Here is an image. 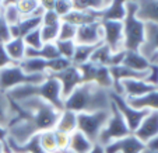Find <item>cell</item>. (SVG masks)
I'll return each instance as SVG.
<instances>
[{
    "mask_svg": "<svg viewBox=\"0 0 158 153\" xmlns=\"http://www.w3.org/2000/svg\"><path fill=\"white\" fill-rule=\"evenodd\" d=\"M15 7H17L18 13L21 17H42L44 10L41 9L38 0H17L15 2Z\"/></svg>",
    "mask_w": 158,
    "mask_h": 153,
    "instance_id": "obj_28",
    "label": "cell"
},
{
    "mask_svg": "<svg viewBox=\"0 0 158 153\" xmlns=\"http://www.w3.org/2000/svg\"><path fill=\"white\" fill-rule=\"evenodd\" d=\"M104 31V44L110 48V51L116 54L125 49L123 45V23L122 21H101Z\"/></svg>",
    "mask_w": 158,
    "mask_h": 153,
    "instance_id": "obj_9",
    "label": "cell"
},
{
    "mask_svg": "<svg viewBox=\"0 0 158 153\" xmlns=\"http://www.w3.org/2000/svg\"><path fill=\"white\" fill-rule=\"evenodd\" d=\"M120 87H122V97L125 98H137L157 90L146 80H139V79H129L120 81Z\"/></svg>",
    "mask_w": 158,
    "mask_h": 153,
    "instance_id": "obj_14",
    "label": "cell"
},
{
    "mask_svg": "<svg viewBox=\"0 0 158 153\" xmlns=\"http://www.w3.org/2000/svg\"><path fill=\"white\" fill-rule=\"evenodd\" d=\"M7 97L14 103H21L28 98H41L44 101L53 105L56 110L63 111L64 110V100L62 98V89L59 81L55 77L46 75L42 83L39 84H25V86L15 87L13 90L7 91Z\"/></svg>",
    "mask_w": 158,
    "mask_h": 153,
    "instance_id": "obj_3",
    "label": "cell"
},
{
    "mask_svg": "<svg viewBox=\"0 0 158 153\" xmlns=\"http://www.w3.org/2000/svg\"><path fill=\"white\" fill-rule=\"evenodd\" d=\"M62 21H66L69 24L74 25V27H81V25H87L91 23H95L98 20V15L94 11H78V10H72L66 17L62 18Z\"/></svg>",
    "mask_w": 158,
    "mask_h": 153,
    "instance_id": "obj_23",
    "label": "cell"
},
{
    "mask_svg": "<svg viewBox=\"0 0 158 153\" xmlns=\"http://www.w3.org/2000/svg\"><path fill=\"white\" fill-rule=\"evenodd\" d=\"M112 55L114 52L110 51V48L108 45H105L104 42H102L101 45L93 52L91 58H89V62L95 63L98 66H106L109 68L110 65V59H112Z\"/></svg>",
    "mask_w": 158,
    "mask_h": 153,
    "instance_id": "obj_31",
    "label": "cell"
},
{
    "mask_svg": "<svg viewBox=\"0 0 158 153\" xmlns=\"http://www.w3.org/2000/svg\"><path fill=\"white\" fill-rule=\"evenodd\" d=\"M0 153H9V149L6 147V143L0 142Z\"/></svg>",
    "mask_w": 158,
    "mask_h": 153,
    "instance_id": "obj_50",
    "label": "cell"
},
{
    "mask_svg": "<svg viewBox=\"0 0 158 153\" xmlns=\"http://www.w3.org/2000/svg\"><path fill=\"white\" fill-rule=\"evenodd\" d=\"M73 10L98 13L108 6L109 0H72Z\"/></svg>",
    "mask_w": 158,
    "mask_h": 153,
    "instance_id": "obj_29",
    "label": "cell"
},
{
    "mask_svg": "<svg viewBox=\"0 0 158 153\" xmlns=\"http://www.w3.org/2000/svg\"><path fill=\"white\" fill-rule=\"evenodd\" d=\"M104 39V31H102L101 21H95L91 24L81 25L77 28L76 34V44L81 45H98Z\"/></svg>",
    "mask_w": 158,
    "mask_h": 153,
    "instance_id": "obj_11",
    "label": "cell"
},
{
    "mask_svg": "<svg viewBox=\"0 0 158 153\" xmlns=\"http://www.w3.org/2000/svg\"><path fill=\"white\" fill-rule=\"evenodd\" d=\"M122 65L129 68V69L134 70V72H148L150 66H151V63L141 54H139V52H131V51H126L125 59H123Z\"/></svg>",
    "mask_w": 158,
    "mask_h": 153,
    "instance_id": "obj_24",
    "label": "cell"
},
{
    "mask_svg": "<svg viewBox=\"0 0 158 153\" xmlns=\"http://www.w3.org/2000/svg\"><path fill=\"white\" fill-rule=\"evenodd\" d=\"M146 81L148 84H151V86H154L155 89L158 87V66L157 65H152L151 63V66L148 69V75L146 77Z\"/></svg>",
    "mask_w": 158,
    "mask_h": 153,
    "instance_id": "obj_45",
    "label": "cell"
},
{
    "mask_svg": "<svg viewBox=\"0 0 158 153\" xmlns=\"http://www.w3.org/2000/svg\"><path fill=\"white\" fill-rule=\"evenodd\" d=\"M46 79V75H28L18 65H11L0 70V91L7 93L15 87L25 84H39Z\"/></svg>",
    "mask_w": 158,
    "mask_h": 153,
    "instance_id": "obj_5",
    "label": "cell"
},
{
    "mask_svg": "<svg viewBox=\"0 0 158 153\" xmlns=\"http://www.w3.org/2000/svg\"><path fill=\"white\" fill-rule=\"evenodd\" d=\"M11 39V35H10V27L7 24L4 18H0V44H6Z\"/></svg>",
    "mask_w": 158,
    "mask_h": 153,
    "instance_id": "obj_43",
    "label": "cell"
},
{
    "mask_svg": "<svg viewBox=\"0 0 158 153\" xmlns=\"http://www.w3.org/2000/svg\"><path fill=\"white\" fill-rule=\"evenodd\" d=\"M25 58H38V59L44 60H53L60 58L57 48L55 44H44L41 49H25Z\"/></svg>",
    "mask_w": 158,
    "mask_h": 153,
    "instance_id": "obj_27",
    "label": "cell"
},
{
    "mask_svg": "<svg viewBox=\"0 0 158 153\" xmlns=\"http://www.w3.org/2000/svg\"><path fill=\"white\" fill-rule=\"evenodd\" d=\"M14 118H15L14 104L7 97L6 93L0 91V125L4 126V128H9Z\"/></svg>",
    "mask_w": 158,
    "mask_h": 153,
    "instance_id": "obj_25",
    "label": "cell"
},
{
    "mask_svg": "<svg viewBox=\"0 0 158 153\" xmlns=\"http://www.w3.org/2000/svg\"><path fill=\"white\" fill-rule=\"evenodd\" d=\"M157 91H158V87H157Z\"/></svg>",
    "mask_w": 158,
    "mask_h": 153,
    "instance_id": "obj_52",
    "label": "cell"
},
{
    "mask_svg": "<svg viewBox=\"0 0 158 153\" xmlns=\"http://www.w3.org/2000/svg\"><path fill=\"white\" fill-rule=\"evenodd\" d=\"M39 6L44 11H52L55 9V0H46V2H39Z\"/></svg>",
    "mask_w": 158,
    "mask_h": 153,
    "instance_id": "obj_46",
    "label": "cell"
},
{
    "mask_svg": "<svg viewBox=\"0 0 158 153\" xmlns=\"http://www.w3.org/2000/svg\"><path fill=\"white\" fill-rule=\"evenodd\" d=\"M112 100L109 91L101 89L95 83H83L64 100V110L80 112H97L110 110Z\"/></svg>",
    "mask_w": 158,
    "mask_h": 153,
    "instance_id": "obj_2",
    "label": "cell"
},
{
    "mask_svg": "<svg viewBox=\"0 0 158 153\" xmlns=\"http://www.w3.org/2000/svg\"><path fill=\"white\" fill-rule=\"evenodd\" d=\"M38 136L39 145H41V149L44 150V153H59L53 131H45V132L38 133Z\"/></svg>",
    "mask_w": 158,
    "mask_h": 153,
    "instance_id": "obj_34",
    "label": "cell"
},
{
    "mask_svg": "<svg viewBox=\"0 0 158 153\" xmlns=\"http://www.w3.org/2000/svg\"><path fill=\"white\" fill-rule=\"evenodd\" d=\"M49 76L55 77L59 81L60 89H62V98L63 100H66L78 86L83 84L81 73L74 65H70L67 69L62 70V72H59V73H55V75H49Z\"/></svg>",
    "mask_w": 158,
    "mask_h": 153,
    "instance_id": "obj_10",
    "label": "cell"
},
{
    "mask_svg": "<svg viewBox=\"0 0 158 153\" xmlns=\"http://www.w3.org/2000/svg\"><path fill=\"white\" fill-rule=\"evenodd\" d=\"M150 63H152V65H157V66H158V54H155L154 56L150 59Z\"/></svg>",
    "mask_w": 158,
    "mask_h": 153,
    "instance_id": "obj_51",
    "label": "cell"
},
{
    "mask_svg": "<svg viewBox=\"0 0 158 153\" xmlns=\"http://www.w3.org/2000/svg\"><path fill=\"white\" fill-rule=\"evenodd\" d=\"M73 10L72 0H55V9L53 11L59 15L60 18L66 17Z\"/></svg>",
    "mask_w": 158,
    "mask_h": 153,
    "instance_id": "obj_40",
    "label": "cell"
},
{
    "mask_svg": "<svg viewBox=\"0 0 158 153\" xmlns=\"http://www.w3.org/2000/svg\"><path fill=\"white\" fill-rule=\"evenodd\" d=\"M139 9L137 2L127 0L126 2V17L123 23V45L126 51L139 52L140 46L143 45L146 37V24L140 21L136 15Z\"/></svg>",
    "mask_w": 158,
    "mask_h": 153,
    "instance_id": "obj_4",
    "label": "cell"
},
{
    "mask_svg": "<svg viewBox=\"0 0 158 153\" xmlns=\"http://www.w3.org/2000/svg\"><path fill=\"white\" fill-rule=\"evenodd\" d=\"M109 97H110V100H112V103L116 105V108L119 110V112L122 114L129 131H130L131 133H134V131L139 128L141 121L146 118V115L148 114L150 111H147V110H136V108L130 107V105L126 103L125 97L119 96V94L114 93V91H109Z\"/></svg>",
    "mask_w": 158,
    "mask_h": 153,
    "instance_id": "obj_8",
    "label": "cell"
},
{
    "mask_svg": "<svg viewBox=\"0 0 158 153\" xmlns=\"http://www.w3.org/2000/svg\"><path fill=\"white\" fill-rule=\"evenodd\" d=\"M93 83H95L97 86H99L101 89H104V90H106V91L112 90V89H114V80H112V76H110L109 68L98 66Z\"/></svg>",
    "mask_w": 158,
    "mask_h": 153,
    "instance_id": "obj_32",
    "label": "cell"
},
{
    "mask_svg": "<svg viewBox=\"0 0 158 153\" xmlns=\"http://www.w3.org/2000/svg\"><path fill=\"white\" fill-rule=\"evenodd\" d=\"M60 25H41V37L44 44H55L59 38Z\"/></svg>",
    "mask_w": 158,
    "mask_h": 153,
    "instance_id": "obj_36",
    "label": "cell"
},
{
    "mask_svg": "<svg viewBox=\"0 0 158 153\" xmlns=\"http://www.w3.org/2000/svg\"><path fill=\"white\" fill-rule=\"evenodd\" d=\"M137 18L140 21L151 23V24L158 25V0H139L137 2Z\"/></svg>",
    "mask_w": 158,
    "mask_h": 153,
    "instance_id": "obj_18",
    "label": "cell"
},
{
    "mask_svg": "<svg viewBox=\"0 0 158 153\" xmlns=\"http://www.w3.org/2000/svg\"><path fill=\"white\" fill-rule=\"evenodd\" d=\"M15 118L7 128L9 136L17 143L24 145L32 136L45 131H53L60 111L41 98H28L14 103Z\"/></svg>",
    "mask_w": 158,
    "mask_h": 153,
    "instance_id": "obj_1",
    "label": "cell"
},
{
    "mask_svg": "<svg viewBox=\"0 0 158 153\" xmlns=\"http://www.w3.org/2000/svg\"><path fill=\"white\" fill-rule=\"evenodd\" d=\"M144 149L146 143L137 139L133 133L104 146L105 153H141Z\"/></svg>",
    "mask_w": 158,
    "mask_h": 153,
    "instance_id": "obj_12",
    "label": "cell"
},
{
    "mask_svg": "<svg viewBox=\"0 0 158 153\" xmlns=\"http://www.w3.org/2000/svg\"><path fill=\"white\" fill-rule=\"evenodd\" d=\"M81 73V77H83V83H93L94 77H95L97 69H98V65L93 62H87L83 63L80 66H76Z\"/></svg>",
    "mask_w": 158,
    "mask_h": 153,
    "instance_id": "obj_37",
    "label": "cell"
},
{
    "mask_svg": "<svg viewBox=\"0 0 158 153\" xmlns=\"http://www.w3.org/2000/svg\"><path fill=\"white\" fill-rule=\"evenodd\" d=\"M63 153H69V152H63ZM89 153H105V150H104V147H102L101 145L95 143L94 145V147H93V150H91Z\"/></svg>",
    "mask_w": 158,
    "mask_h": 153,
    "instance_id": "obj_49",
    "label": "cell"
},
{
    "mask_svg": "<svg viewBox=\"0 0 158 153\" xmlns=\"http://www.w3.org/2000/svg\"><path fill=\"white\" fill-rule=\"evenodd\" d=\"M7 138H9V131H7V128H4V126L0 125V142L4 143Z\"/></svg>",
    "mask_w": 158,
    "mask_h": 153,
    "instance_id": "obj_47",
    "label": "cell"
},
{
    "mask_svg": "<svg viewBox=\"0 0 158 153\" xmlns=\"http://www.w3.org/2000/svg\"><path fill=\"white\" fill-rule=\"evenodd\" d=\"M6 147L9 149V152L11 153H44V150L41 149V145H39V136L35 135L30 139L28 142H25L24 145L17 143L15 141H13L11 138L6 139Z\"/></svg>",
    "mask_w": 158,
    "mask_h": 153,
    "instance_id": "obj_20",
    "label": "cell"
},
{
    "mask_svg": "<svg viewBox=\"0 0 158 153\" xmlns=\"http://www.w3.org/2000/svg\"><path fill=\"white\" fill-rule=\"evenodd\" d=\"M24 44L27 48H31V49H41L44 46V42H42V37H41V30H35L32 33L27 34L24 37Z\"/></svg>",
    "mask_w": 158,
    "mask_h": 153,
    "instance_id": "obj_39",
    "label": "cell"
},
{
    "mask_svg": "<svg viewBox=\"0 0 158 153\" xmlns=\"http://www.w3.org/2000/svg\"><path fill=\"white\" fill-rule=\"evenodd\" d=\"M3 45L7 55H9L10 59L15 65H18L20 62H23L25 59V49H27V46H25L23 38H11L9 42L3 44Z\"/></svg>",
    "mask_w": 158,
    "mask_h": 153,
    "instance_id": "obj_26",
    "label": "cell"
},
{
    "mask_svg": "<svg viewBox=\"0 0 158 153\" xmlns=\"http://www.w3.org/2000/svg\"><path fill=\"white\" fill-rule=\"evenodd\" d=\"M42 25V17H24L21 18L20 23L10 27V35L11 38H24L27 34L41 28Z\"/></svg>",
    "mask_w": 158,
    "mask_h": 153,
    "instance_id": "obj_17",
    "label": "cell"
},
{
    "mask_svg": "<svg viewBox=\"0 0 158 153\" xmlns=\"http://www.w3.org/2000/svg\"><path fill=\"white\" fill-rule=\"evenodd\" d=\"M11 65H15V63L13 62V60L10 59V56L7 55L6 49H4V45L0 44V70L6 69V68L11 66Z\"/></svg>",
    "mask_w": 158,
    "mask_h": 153,
    "instance_id": "obj_44",
    "label": "cell"
},
{
    "mask_svg": "<svg viewBox=\"0 0 158 153\" xmlns=\"http://www.w3.org/2000/svg\"><path fill=\"white\" fill-rule=\"evenodd\" d=\"M9 153H11V152H9Z\"/></svg>",
    "mask_w": 158,
    "mask_h": 153,
    "instance_id": "obj_53",
    "label": "cell"
},
{
    "mask_svg": "<svg viewBox=\"0 0 158 153\" xmlns=\"http://www.w3.org/2000/svg\"><path fill=\"white\" fill-rule=\"evenodd\" d=\"M55 45H56L60 58L72 62L73 56H74V51H76V41H59L57 39L55 42Z\"/></svg>",
    "mask_w": 158,
    "mask_h": 153,
    "instance_id": "obj_35",
    "label": "cell"
},
{
    "mask_svg": "<svg viewBox=\"0 0 158 153\" xmlns=\"http://www.w3.org/2000/svg\"><path fill=\"white\" fill-rule=\"evenodd\" d=\"M130 133L131 132L129 131L122 114L119 112L116 105L112 103V104H110V117H109V120H108L106 125L104 126V129H102L101 133H99L97 143L104 147V146H106V145L112 143V142L118 141V139H122V138H125V136L130 135Z\"/></svg>",
    "mask_w": 158,
    "mask_h": 153,
    "instance_id": "obj_7",
    "label": "cell"
},
{
    "mask_svg": "<svg viewBox=\"0 0 158 153\" xmlns=\"http://www.w3.org/2000/svg\"><path fill=\"white\" fill-rule=\"evenodd\" d=\"M62 18L52 10V11H44L42 14V25H60Z\"/></svg>",
    "mask_w": 158,
    "mask_h": 153,
    "instance_id": "obj_42",
    "label": "cell"
},
{
    "mask_svg": "<svg viewBox=\"0 0 158 153\" xmlns=\"http://www.w3.org/2000/svg\"><path fill=\"white\" fill-rule=\"evenodd\" d=\"M139 54H141L150 62L155 54H158V25L146 23V37H144L143 45L139 49Z\"/></svg>",
    "mask_w": 158,
    "mask_h": 153,
    "instance_id": "obj_15",
    "label": "cell"
},
{
    "mask_svg": "<svg viewBox=\"0 0 158 153\" xmlns=\"http://www.w3.org/2000/svg\"><path fill=\"white\" fill-rule=\"evenodd\" d=\"M55 131L66 133V135H72L74 131H77V114L74 111H70V110L60 111Z\"/></svg>",
    "mask_w": 158,
    "mask_h": 153,
    "instance_id": "obj_22",
    "label": "cell"
},
{
    "mask_svg": "<svg viewBox=\"0 0 158 153\" xmlns=\"http://www.w3.org/2000/svg\"><path fill=\"white\" fill-rule=\"evenodd\" d=\"M53 133H55V139H56V145H57V152L59 153L67 152V147H69V136L70 135L57 132V131H55V129H53Z\"/></svg>",
    "mask_w": 158,
    "mask_h": 153,
    "instance_id": "obj_41",
    "label": "cell"
},
{
    "mask_svg": "<svg viewBox=\"0 0 158 153\" xmlns=\"http://www.w3.org/2000/svg\"><path fill=\"white\" fill-rule=\"evenodd\" d=\"M143 143H148L158 136V111H150L133 133Z\"/></svg>",
    "mask_w": 158,
    "mask_h": 153,
    "instance_id": "obj_13",
    "label": "cell"
},
{
    "mask_svg": "<svg viewBox=\"0 0 158 153\" xmlns=\"http://www.w3.org/2000/svg\"><path fill=\"white\" fill-rule=\"evenodd\" d=\"M2 9H3V18L9 27L18 24L23 18L15 7V2H2Z\"/></svg>",
    "mask_w": 158,
    "mask_h": 153,
    "instance_id": "obj_33",
    "label": "cell"
},
{
    "mask_svg": "<svg viewBox=\"0 0 158 153\" xmlns=\"http://www.w3.org/2000/svg\"><path fill=\"white\" fill-rule=\"evenodd\" d=\"M148 149H152V150H158V136L157 138H154L152 141H150L146 145Z\"/></svg>",
    "mask_w": 158,
    "mask_h": 153,
    "instance_id": "obj_48",
    "label": "cell"
},
{
    "mask_svg": "<svg viewBox=\"0 0 158 153\" xmlns=\"http://www.w3.org/2000/svg\"><path fill=\"white\" fill-rule=\"evenodd\" d=\"M99 21H123L126 17V2L112 0L105 9L97 13Z\"/></svg>",
    "mask_w": 158,
    "mask_h": 153,
    "instance_id": "obj_16",
    "label": "cell"
},
{
    "mask_svg": "<svg viewBox=\"0 0 158 153\" xmlns=\"http://www.w3.org/2000/svg\"><path fill=\"white\" fill-rule=\"evenodd\" d=\"M76 34H77V27L62 21L60 23V28H59V41H74L76 39Z\"/></svg>",
    "mask_w": 158,
    "mask_h": 153,
    "instance_id": "obj_38",
    "label": "cell"
},
{
    "mask_svg": "<svg viewBox=\"0 0 158 153\" xmlns=\"http://www.w3.org/2000/svg\"><path fill=\"white\" fill-rule=\"evenodd\" d=\"M93 142L89 141L83 132L80 131H74L72 135L69 136V147L67 152L69 153H89L94 147Z\"/></svg>",
    "mask_w": 158,
    "mask_h": 153,
    "instance_id": "obj_19",
    "label": "cell"
},
{
    "mask_svg": "<svg viewBox=\"0 0 158 153\" xmlns=\"http://www.w3.org/2000/svg\"><path fill=\"white\" fill-rule=\"evenodd\" d=\"M101 44H98V45H81V44H76V51H74V56H73V59H72V65L80 66L83 63L89 62V58H91L93 52L95 51Z\"/></svg>",
    "mask_w": 158,
    "mask_h": 153,
    "instance_id": "obj_30",
    "label": "cell"
},
{
    "mask_svg": "<svg viewBox=\"0 0 158 153\" xmlns=\"http://www.w3.org/2000/svg\"><path fill=\"white\" fill-rule=\"evenodd\" d=\"M110 117V110L97 112H80L77 114V129L83 132L93 143H97L98 136Z\"/></svg>",
    "mask_w": 158,
    "mask_h": 153,
    "instance_id": "obj_6",
    "label": "cell"
},
{
    "mask_svg": "<svg viewBox=\"0 0 158 153\" xmlns=\"http://www.w3.org/2000/svg\"><path fill=\"white\" fill-rule=\"evenodd\" d=\"M130 107L136 110H147V111H158V91L154 90L146 96L137 98H125Z\"/></svg>",
    "mask_w": 158,
    "mask_h": 153,
    "instance_id": "obj_21",
    "label": "cell"
}]
</instances>
